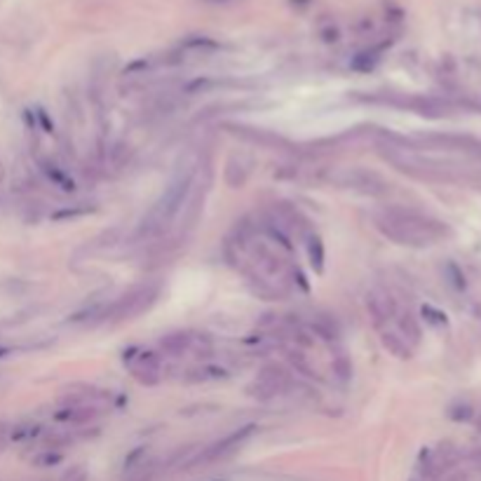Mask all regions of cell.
<instances>
[{"instance_id": "obj_14", "label": "cell", "mask_w": 481, "mask_h": 481, "mask_svg": "<svg viewBox=\"0 0 481 481\" xmlns=\"http://www.w3.org/2000/svg\"><path fill=\"white\" fill-rule=\"evenodd\" d=\"M305 249H308L310 266L315 268L317 273H322V270H324V245H322V240H319V235L310 233L308 242H305Z\"/></svg>"}, {"instance_id": "obj_25", "label": "cell", "mask_w": 481, "mask_h": 481, "mask_svg": "<svg viewBox=\"0 0 481 481\" xmlns=\"http://www.w3.org/2000/svg\"><path fill=\"white\" fill-rule=\"evenodd\" d=\"M38 117H40V122H43V124H45V132H52L50 117H47V113H45V110H43V108H40V110H38Z\"/></svg>"}, {"instance_id": "obj_19", "label": "cell", "mask_w": 481, "mask_h": 481, "mask_svg": "<svg viewBox=\"0 0 481 481\" xmlns=\"http://www.w3.org/2000/svg\"><path fill=\"white\" fill-rule=\"evenodd\" d=\"M333 373H336L340 380H347V378H350L352 364H350V359H347L345 354H338L336 361H333Z\"/></svg>"}, {"instance_id": "obj_21", "label": "cell", "mask_w": 481, "mask_h": 481, "mask_svg": "<svg viewBox=\"0 0 481 481\" xmlns=\"http://www.w3.org/2000/svg\"><path fill=\"white\" fill-rule=\"evenodd\" d=\"M38 467H52V465H59L61 463V453H52V451H45L40 453V456L33 460Z\"/></svg>"}, {"instance_id": "obj_7", "label": "cell", "mask_w": 481, "mask_h": 481, "mask_svg": "<svg viewBox=\"0 0 481 481\" xmlns=\"http://www.w3.org/2000/svg\"><path fill=\"white\" fill-rule=\"evenodd\" d=\"M132 373L134 378L141 383V385H158L162 380V364H160V357L155 352H141L139 359L132 364Z\"/></svg>"}, {"instance_id": "obj_17", "label": "cell", "mask_w": 481, "mask_h": 481, "mask_svg": "<svg viewBox=\"0 0 481 481\" xmlns=\"http://www.w3.org/2000/svg\"><path fill=\"white\" fill-rule=\"evenodd\" d=\"M380 57V50H364L359 52L357 57L352 59V68H357V71H371L376 66V61Z\"/></svg>"}, {"instance_id": "obj_16", "label": "cell", "mask_w": 481, "mask_h": 481, "mask_svg": "<svg viewBox=\"0 0 481 481\" xmlns=\"http://www.w3.org/2000/svg\"><path fill=\"white\" fill-rule=\"evenodd\" d=\"M421 315L425 317V322H428L430 326H435V329H446V326H449V317H446V312L435 308V305H423Z\"/></svg>"}, {"instance_id": "obj_27", "label": "cell", "mask_w": 481, "mask_h": 481, "mask_svg": "<svg viewBox=\"0 0 481 481\" xmlns=\"http://www.w3.org/2000/svg\"><path fill=\"white\" fill-rule=\"evenodd\" d=\"M0 177H3V167H0Z\"/></svg>"}, {"instance_id": "obj_4", "label": "cell", "mask_w": 481, "mask_h": 481, "mask_svg": "<svg viewBox=\"0 0 481 481\" xmlns=\"http://www.w3.org/2000/svg\"><path fill=\"white\" fill-rule=\"evenodd\" d=\"M158 298V287L153 284H143V287L132 289L129 294H124L120 301L113 305V317L117 319H132L141 315L143 310H148Z\"/></svg>"}, {"instance_id": "obj_2", "label": "cell", "mask_w": 481, "mask_h": 481, "mask_svg": "<svg viewBox=\"0 0 481 481\" xmlns=\"http://www.w3.org/2000/svg\"><path fill=\"white\" fill-rule=\"evenodd\" d=\"M193 186V169H179L174 174V179L167 186L165 195L155 202V207L150 209L148 216L143 219L141 228H139V235H158L160 230L167 228V223H172L174 216L179 214L181 205L186 202V195L191 193Z\"/></svg>"}, {"instance_id": "obj_15", "label": "cell", "mask_w": 481, "mask_h": 481, "mask_svg": "<svg viewBox=\"0 0 481 481\" xmlns=\"http://www.w3.org/2000/svg\"><path fill=\"white\" fill-rule=\"evenodd\" d=\"M43 172L47 174V179L52 181L54 186H59L61 191H75V184H73V179L68 177L66 172H61L57 165H50V162H43Z\"/></svg>"}, {"instance_id": "obj_8", "label": "cell", "mask_w": 481, "mask_h": 481, "mask_svg": "<svg viewBox=\"0 0 481 481\" xmlns=\"http://www.w3.org/2000/svg\"><path fill=\"white\" fill-rule=\"evenodd\" d=\"M343 181L350 188H354V191H361V193H366V195H383V193H387L385 181H383L378 174L366 172V169L345 172L343 174Z\"/></svg>"}, {"instance_id": "obj_22", "label": "cell", "mask_w": 481, "mask_h": 481, "mask_svg": "<svg viewBox=\"0 0 481 481\" xmlns=\"http://www.w3.org/2000/svg\"><path fill=\"white\" fill-rule=\"evenodd\" d=\"M446 270H449V275H451V284H453V287L463 291L465 289V277H463V273H460V268L456 266V263H449V266H446Z\"/></svg>"}, {"instance_id": "obj_3", "label": "cell", "mask_w": 481, "mask_h": 481, "mask_svg": "<svg viewBox=\"0 0 481 481\" xmlns=\"http://www.w3.org/2000/svg\"><path fill=\"white\" fill-rule=\"evenodd\" d=\"M289 387V371L280 364H266L256 376V380L249 385V395L261 402H268L273 397L287 392Z\"/></svg>"}, {"instance_id": "obj_24", "label": "cell", "mask_w": 481, "mask_h": 481, "mask_svg": "<svg viewBox=\"0 0 481 481\" xmlns=\"http://www.w3.org/2000/svg\"><path fill=\"white\" fill-rule=\"evenodd\" d=\"M143 453H146V449H143V446H139V449H136V451H132V453H129V458H127V460H124V470H132V465H134V463H136V460H139V458H141V456H143Z\"/></svg>"}, {"instance_id": "obj_20", "label": "cell", "mask_w": 481, "mask_h": 481, "mask_svg": "<svg viewBox=\"0 0 481 481\" xmlns=\"http://www.w3.org/2000/svg\"><path fill=\"white\" fill-rule=\"evenodd\" d=\"M449 416L453 418V421L463 423V421H470V418L474 416V411H472L470 404H456V406L449 411Z\"/></svg>"}, {"instance_id": "obj_28", "label": "cell", "mask_w": 481, "mask_h": 481, "mask_svg": "<svg viewBox=\"0 0 481 481\" xmlns=\"http://www.w3.org/2000/svg\"><path fill=\"white\" fill-rule=\"evenodd\" d=\"M479 430H481V418H479Z\"/></svg>"}, {"instance_id": "obj_9", "label": "cell", "mask_w": 481, "mask_h": 481, "mask_svg": "<svg viewBox=\"0 0 481 481\" xmlns=\"http://www.w3.org/2000/svg\"><path fill=\"white\" fill-rule=\"evenodd\" d=\"M432 143L439 148H451V150H481V143L472 136H453V134H437L430 136Z\"/></svg>"}, {"instance_id": "obj_26", "label": "cell", "mask_w": 481, "mask_h": 481, "mask_svg": "<svg viewBox=\"0 0 481 481\" xmlns=\"http://www.w3.org/2000/svg\"><path fill=\"white\" fill-rule=\"evenodd\" d=\"M205 3H212V5H226V3H233V0H205Z\"/></svg>"}, {"instance_id": "obj_1", "label": "cell", "mask_w": 481, "mask_h": 481, "mask_svg": "<svg viewBox=\"0 0 481 481\" xmlns=\"http://www.w3.org/2000/svg\"><path fill=\"white\" fill-rule=\"evenodd\" d=\"M376 228L390 240L409 247H428L449 235V228L442 221L402 207H392L385 214L376 216Z\"/></svg>"}, {"instance_id": "obj_29", "label": "cell", "mask_w": 481, "mask_h": 481, "mask_svg": "<svg viewBox=\"0 0 481 481\" xmlns=\"http://www.w3.org/2000/svg\"><path fill=\"white\" fill-rule=\"evenodd\" d=\"M214 481H219V479H214Z\"/></svg>"}, {"instance_id": "obj_12", "label": "cell", "mask_w": 481, "mask_h": 481, "mask_svg": "<svg viewBox=\"0 0 481 481\" xmlns=\"http://www.w3.org/2000/svg\"><path fill=\"white\" fill-rule=\"evenodd\" d=\"M160 347H162L167 354L179 357V354H184L186 350H191L193 347V336H188V333H184V331L169 333V336H165L162 340H160Z\"/></svg>"}, {"instance_id": "obj_5", "label": "cell", "mask_w": 481, "mask_h": 481, "mask_svg": "<svg viewBox=\"0 0 481 481\" xmlns=\"http://www.w3.org/2000/svg\"><path fill=\"white\" fill-rule=\"evenodd\" d=\"M254 425H247V428H240V430H233L230 435H226L223 439H219V442H214L212 446H207L205 451L200 453V458L195 460V463H216V460L226 458L230 456L235 449H240L242 444L247 442L249 437L254 435ZM193 463V465H195Z\"/></svg>"}, {"instance_id": "obj_6", "label": "cell", "mask_w": 481, "mask_h": 481, "mask_svg": "<svg viewBox=\"0 0 481 481\" xmlns=\"http://www.w3.org/2000/svg\"><path fill=\"white\" fill-rule=\"evenodd\" d=\"M366 310L371 315V322L376 324V329H385L390 319L399 315L397 301L390 294H385V291H371L366 296Z\"/></svg>"}, {"instance_id": "obj_23", "label": "cell", "mask_w": 481, "mask_h": 481, "mask_svg": "<svg viewBox=\"0 0 481 481\" xmlns=\"http://www.w3.org/2000/svg\"><path fill=\"white\" fill-rule=\"evenodd\" d=\"M64 481H87V474L82 467H73V470L64 477Z\"/></svg>"}, {"instance_id": "obj_18", "label": "cell", "mask_w": 481, "mask_h": 481, "mask_svg": "<svg viewBox=\"0 0 481 481\" xmlns=\"http://www.w3.org/2000/svg\"><path fill=\"white\" fill-rule=\"evenodd\" d=\"M94 207H73V209H61V212L52 214L54 221H66V219H80L85 214H92Z\"/></svg>"}, {"instance_id": "obj_10", "label": "cell", "mask_w": 481, "mask_h": 481, "mask_svg": "<svg viewBox=\"0 0 481 481\" xmlns=\"http://www.w3.org/2000/svg\"><path fill=\"white\" fill-rule=\"evenodd\" d=\"M96 416V409L92 406H66V409H61L54 413V418H57L59 423H71V425H85L89 423L92 418Z\"/></svg>"}, {"instance_id": "obj_13", "label": "cell", "mask_w": 481, "mask_h": 481, "mask_svg": "<svg viewBox=\"0 0 481 481\" xmlns=\"http://www.w3.org/2000/svg\"><path fill=\"white\" fill-rule=\"evenodd\" d=\"M397 324H399V336L406 340H411V343H421V324H418V319L411 315V312H402L399 317H397Z\"/></svg>"}, {"instance_id": "obj_11", "label": "cell", "mask_w": 481, "mask_h": 481, "mask_svg": "<svg viewBox=\"0 0 481 481\" xmlns=\"http://www.w3.org/2000/svg\"><path fill=\"white\" fill-rule=\"evenodd\" d=\"M380 343L390 354H395V357H399V359H409L411 357V347H409L406 340L399 336V333H395L390 329H380Z\"/></svg>"}]
</instances>
